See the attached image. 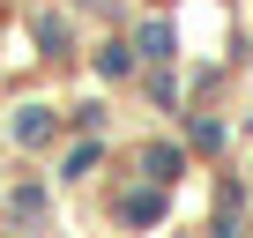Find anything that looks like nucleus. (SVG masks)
Here are the masks:
<instances>
[{
	"instance_id": "1",
	"label": "nucleus",
	"mask_w": 253,
	"mask_h": 238,
	"mask_svg": "<svg viewBox=\"0 0 253 238\" xmlns=\"http://www.w3.org/2000/svg\"><path fill=\"white\" fill-rule=\"evenodd\" d=\"M45 127H52L45 112H23V119H15V134H23V142H45Z\"/></svg>"
},
{
	"instance_id": "2",
	"label": "nucleus",
	"mask_w": 253,
	"mask_h": 238,
	"mask_svg": "<svg viewBox=\"0 0 253 238\" xmlns=\"http://www.w3.org/2000/svg\"><path fill=\"white\" fill-rule=\"evenodd\" d=\"M142 52H149V60H164V52H171V30H164V23H157V30H142Z\"/></svg>"
}]
</instances>
